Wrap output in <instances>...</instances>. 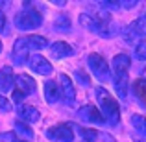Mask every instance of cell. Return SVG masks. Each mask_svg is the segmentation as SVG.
Here are the masks:
<instances>
[{"instance_id": "cell-14", "label": "cell", "mask_w": 146, "mask_h": 142, "mask_svg": "<svg viewBox=\"0 0 146 142\" xmlns=\"http://www.w3.org/2000/svg\"><path fill=\"white\" fill-rule=\"evenodd\" d=\"M44 98H46V102L50 105H54V103H57V100L61 98L59 94V87H57L56 81H52V79H48L46 83H44Z\"/></svg>"}, {"instance_id": "cell-19", "label": "cell", "mask_w": 146, "mask_h": 142, "mask_svg": "<svg viewBox=\"0 0 146 142\" xmlns=\"http://www.w3.org/2000/svg\"><path fill=\"white\" fill-rule=\"evenodd\" d=\"M133 92L143 102V105H146V79H137V81H133Z\"/></svg>"}, {"instance_id": "cell-27", "label": "cell", "mask_w": 146, "mask_h": 142, "mask_svg": "<svg viewBox=\"0 0 146 142\" xmlns=\"http://www.w3.org/2000/svg\"><path fill=\"white\" fill-rule=\"evenodd\" d=\"M76 78H78L80 81L83 83V85H89V83H91L89 76H85V72H82V70H78V72H76Z\"/></svg>"}, {"instance_id": "cell-12", "label": "cell", "mask_w": 146, "mask_h": 142, "mask_svg": "<svg viewBox=\"0 0 146 142\" xmlns=\"http://www.w3.org/2000/svg\"><path fill=\"white\" fill-rule=\"evenodd\" d=\"M129 65H131V59H129L126 53H118V55H115L113 57V72H115V76L128 74Z\"/></svg>"}, {"instance_id": "cell-22", "label": "cell", "mask_w": 146, "mask_h": 142, "mask_svg": "<svg viewBox=\"0 0 146 142\" xmlns=\"http://www.w3.org/2000/svg\"><path fill=\"white\" fill-rule=\"evenodd\" d=\"M80 135H82V139H83V140H87V142H94V140H98V131H94V129L82 127V129H80Z\"/></svg>"}, {"instance_id": "cell-15", "label": "cell", "mask_w": 146, "mask_h": 142, "mask_svg": "<svg viewBox=\"0 0 146 142\" xmlns=\"http://www.w3.org/2000/svg\"><path fill=\"white\" fill-rule=\"evenodd\" d=\"M113 83H115V89H117V94L120 96V98H126V96H128V87H129L128 74L115 76V78H113Z\"/></svg>"}, {"instance_id": "cell-8", "label": "cell", "mask_w": 146, "mask_h": 142, "mask_svg": "<svg viewBox=\"0 0 146 142\" xmlns=\"http://www.w3.org/2000/svg\"><path fill=\"white\" fill-rule=\"evenodd\" d=\"M30 68H32L35 74H41V76L52 74V65H50L48 59H44L43 55H32L30 57Z\"/></svg>"}, {"instance_id": "cell-17", "label": "cell", "mask_w": 146, "mask_h": 142, "mask_svg": "<svg viewBox=\"0 0 146 142\" xmlns=\"http://www.w3.org/2000/svg\"><path fill=\"white\" fill-rule=\"evenodd\" d=\"M80 24H82L83 28L94 32V30H96V24H98V17L89 15V13H82V15H80Z\"/></svg>"}, {"instance_id": "cell-21", "label": "cell", "mask_w": 146, "mask_h": 142, "mask_svg": "<svg viewBox=\"0 0 146 142\" xmlns=\"http://www.w3.org/2000/svg\"><path fill=\"white\" fill-rule=\"evenodd\" d=\"M131 26H133V30H135L139 35H144V33H146V13L141 15V17L137 18V20L133 22Z\"/></svg>"}, {"instance_id": "cell-26", "label": "cell", "mask_w": 146, "mask_h": 142, "mask_svg": "<svg viewBox=\"0 0 146 142\" xmlns=\"http://www.w3.org/2000/svg\"><path fill=\"white\" fill-rule=\"evenodd\" d=\"M0 142H17L15 133H2L0 135Z\"/></svg>"}, {"instance_id": "cell-16", "label": "cell", "mask_w": 146, "mask_h": 142, "mask_svg": "<svg viewBox=\"0 0 146 142\" xmlns=\"http://www.w3.org/2000/svg\"><path fill=\"white\" fill-rule=\"evenodd\" d=\"M26 43H28L30 50H43L48 46L46 37H43V35H28L26 37Z\"/></svg>"}, {"instance_id": "cell-2", "label": "cell", "mask_w": 146, "mask_h": 142, "mask_svg": "<svg viewBox=\"0 0 146 142\" xmlns=\"http://www.w3.org/2000/svg\"><path fill=\"white\" fill-rule=\"evenodd\" d=\"M41 22H43V15L35 9H30V7L24 9V11H21V13L15 17V26H17L19 30H22V32L39 28Z\"/></svg>"}, {"instance_id": "cell-30", "label": "cell", "mask_w": 146, "mask_h": 142, "mask_svg": "<svg viewBox=\"0 0 146 142\" xmlns=\"http://www.w3.org/2000/svg\"><path fill=\"white\" fill-rule=\"evenodd\" d=\"M0 52H2V41H0Z\"/></svg>"}, {"instance_id": "cell-13", "label": "cell", "mask_w": 146, "mask_h": 142, "mask_svg": "<svg viewBox=\"0 0 146 142\" xmlns=\"http://www.w3.org/2000/svg\"><path fill=\"white\" fill-rule=\"evenodd\" d=\"M19 114H21V118H24V122H30V124H35L41 118L39 111L32 105H26V103L24 105H19Z\"/></svg>"}, {"instance_id": "cell-3", "label": "cell", "mask_w": 146, "mask_h": 142, "mask_svg": "<svg viewBox=\"0 0 146 142\" xmlns=\"http://www.w3.org/2000/svg\"><path fill=\"white\" fill-rule=\"evenodd\" d=\"M87 63H89V67H91V72L96 76L100 81H107V79H109V65L106 63V59H104L102 55H98V53H89V55H87Z\"/></svg>"}, {"instance_id": "cell-24", "label": "cell", "mask_w": 146, "mask_h": 142, "mask_svg": "<svg viewBox=\"0 0 146 142\" xmlns=\"http://www.w3.org/2000/svg\"><path fill=\"white\" fill-rule=\"evenodd\" d=\"M135 57L137 59H146V41H141L135 46Z\"/></svg>"}, {"instance_id": "cell-18", "label": "cell", "mask_w": 146, "mask_h": 142, "mask_svg": "<svg viewBox=\"0 0 146 142\" xmlns=\"http://www.w3.org/2000/svg\"><path fill=\"white\" fill-rule=\"evenodd\" d=\"M131 125L137 133H141L143 137H146V118L143 114H131Z\"/></svg>"}, {"instance_id": "cell-6", "label": "cell", "mask_w": 146, "mask_h": 142, "mask_svg": "<svg viewBox=\"0 0 146 142\" xmlns=\"http://www.w3.org/2000/svg\"><path fill=\"white\" fill-rule=\"evenodd\" d=\"M30 53V48H28V43H26V37H19L13 44V52H11V57H13V63L15 65H24L26 59Z\"/></svg>"}, {"instance_id": "cell-4", "label": "cell", "mask_w": 146, "mask_h": 142, "mask_svg": "<svg viewBox=\"0 0 146 142\" xmlns=\"http://www.w3.org/2000/svg\"><path fill=\"white\" fill-rule=\"evenodd\" d=\"M46 137L54 142H72L74 140V133L68 124H57L46 129Z\"/></svg>"}, {"instance_id": "cell-7", "label": "cell", "mask_w": 146, "mask_h": 142, "mask_svg": "<svg viewBox=\"0 0 146 142\" xmlns=\"http://www.w3.org/2000/svg\"><path fill=\"white\" fill-rule=\"evenodd\" d=\"M78 116L82 118L83 122H93V124H98V125L106 124L102 113H100V111H98L94 105H85V107H82V109L78 111Z\"/></svg>"}, {"instance_id": "cell-23", "label": "cell", "mask_w": 146, "mask_h": 142, "mask_svg": "<svg viewBox=\"0 0 146 142\" xmlns=\"http://www.w3.org/2000/svg\"><path fill=\"white\" fill-rule=\"evenodd\" d=\"M15 129H17L21 135H24V137H28V139H32L33 137V131L28 127V125L24 124V122H15Z\"/></svg>"}, {"instance_id": "cell-1", "label": "cell", "mask_w": 146, "mask_h": 142, "mask_svg": "<svg viewBox=\"0 0 146 142\" xmlns=\"http://www.w3.org/2000/svg\"><path fill=\"white\" fill-rule=\"evenodd\" d=\"M96 100H98L100 109H102L104 120H107L109 124H113V125L118 124V120H120V109H118L117 100L107 92V89L98 87V89H96Z\"/></svg>"}, {"instance_id": "cell-29", "label": "cell", "mask_w": 146, "mask_h": 142, "mask_svg": "<svg viewBox=\"0 0 146 142\" xmlns=\"http://www.w3.org/2000/svg\"><path fill=\"white\" fill-rule=\"evenodd\" d=\"M135 4H137V2H135V0H131V2H122V4H120V6H124V7H126V9H129V7H133V6H135Z\"/></svg>"}, {"instance_id": "cell-20", "label": "cell", "mask_w": 146, "mask_h": 142, "mask_svg": "<svg viewBox=\"0 0 146 142\" xmlns=\"http://www.w3.org/2000/svg\"><path fill=\"white\" fill-rule=\"evenodd\" d=\"M54 28H56L57 32H68V30H70V20H68L67 15H59V17L56 18V22H54Z\"/></svg>"}, {"instance_id": "cell-11", "label": "cell", "mask_w": 146, "mask_h": 142, "mask_svg": "<svg viewBox=\"0 0 146 142\" xmlns=\"http://www.w3.org/2000/svg\"><path fill=\"white\" fill-rule=\"evenodd\" d=\"M15 89V76L11 67H4L0 70V90L4 92H9V90Z\"/></svg>"}, {"instance_id": "cell-31", "label": "cell", "mask_w": 146, "mask_h": 142, "mask_svg": "<svg viewBox=\"0 0 146 142\" xmlns=\"http://www.w3.org/2000/svg\"><path fill=\"white\" fill-rule=\"evenodd\" d=\"M17 142H26V140H17Z\"/></svg>"}, {"instance_id": "cell-28", "label": "cell", "mask_w": 146, "mask_h": 142, "mask_svg": "<svg viewBox=\"0 0 146 142\" xmlns=\"http://www.w3.org/2000/svg\"><path fill=\"white\" fill-rule=\"evenodd\" d=\"M4 26H6V17H4V13L0 11V32L4 30Z\"/></svg>"}, {"instance_id": "cell-9", "label": "cell", "mask_w": 146, "mask_h": 142, "mask_svg": "<svg viewBox=\"0 0 146 142\" xmlns=\"http://www.w3.org/2000/svg\"><path fill=\"white\" fill-rule=\"evenodd\" d=\"M15 90L22 92L24 96L33 94L35 92V81H33V78H30V76H26V74L15 76Z\"/></svg>"}, {"instance_id": "cell-5", "label": "cell", "mask_w": 146, "mask_h": 142, "mask_svg": "<svg viewBox=\"0 0 146 142\" xmlns=\"http://www.w3.org/2000/svg\"><path fill=\"white\" fill-rule=\"evenodd\" d=\"M59 94H61V98L65 100L67 105H72V103H74L76 90H74V85H72V79L68 78L67 74L59 76Z\"/></svg>"}, {"instance_id": "cell-25", "label": "cell", "mask_w": 146, "mask_h": 142, "mask_svg": "<svg viewBox=\"0 0 146 142\" xmlns=\"http://www.w3.org/2000/svg\"><path fill=\"white\" fill-rule=\"evenodd\" d=\"M0 111H2V113H7V111H11V103H9V100H6L2 94H0Z\"/></svg>"}, {"instance_id": "cell-10", "label": "cell", "mask_w": 146, "mask_h": 142, "mask_svg": "<svg viewBox=\"0 0 146 142\" xmlns=\"http://www.w3.org/2000/svg\"><path fill=\"white\" fill-rule=\"evenodd\" d=\"M50 53H52V57H56V59H63V57H68L74 53V48L70 46V44H67L65 41H56V43L50 46Z\"/></svg>"}]
</instances>
